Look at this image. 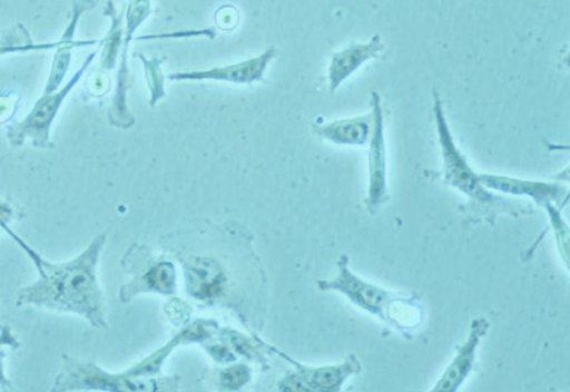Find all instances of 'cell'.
<instances>
[{
	"label": "cell",
	"mask_w": 570,
	"mask_h": 392,
	"mask_svg": "<svg viewBox=\"0 0 570 392\" xmlns=\"http://www.w3.org/2000/svg\"><path fill=\"white\" fill-rule=\"evenodd\" d=\"M160 237V248L180 263L187 297L202 308L227 310L249 331L266 324L268 283L253 234L237 222L188 220Z\"/></svg>",
	"instance_id": "1"
},
{
	"label": "cell",
	"mask_w": 570,
	"mask_h": 392,
	"mask_svg": "<svg viewBox=\"0 0 570 392\" xmlns=\"http://www.w3.org/2000/svg\"><path fill=\"white\" fill-rule=\"evenodd\" d=\"M3 232L28 254L39 273L33 284L19 290L18 307L35 305L53 312L79 314L89 321L91 327L109 329L105 295L98 278L99 258L109 232L96 236L78 257L66 263L48 262L9 226H4Z\"/></svg>",
	"instance_id": "2"
},
{
	"label": "cell",
	"mask_w": 570,
	"mask_h": 392,
	"mask_svg": "<svg viewBox=\"0 0 570 392\" xmlns=\"http://www.w3.org/2000/svg\"><path fill=\"white\" fill-rule=\"evenodd\" d=\"M432 96H434L432 114H434L438 143H440L442 156V178L448 186L456 188L468 198L466 205L461 208L468 220L472 223L487 222L493 226L497 218L503 214L513 217L533 214V208L528 205L498 196L490 188L483 186L480 173L472 169L470 161L456 145L440 94L434 90Z\"/></svg>",
	"instance_id": "3"
},
{
	"label": "cell",
	"mask_w": 570,
	"mask_h": 392,
	"mask_svg": "<svg viewBox=\"0 0 570 392\" xmlns=\"http://www.w3.org/2000/svg\"><path fill=\"white\" fill-rule=\"evenodd\" d=\"M338 274L333 280H318L321 292H337L355 307L375 315L383 323L391 325L402 334H411L422 324V312L419 298L404 297V295L389 292L380 285L366 282L356 276L350 268L347 254L340 256L337 262Z\"/></svg>",
	"instance_id": "4"
},
{
	"label": "cell",
	"mask_w": 570,
	"mask_h": 392,
	"mask_svg": "<svg viewBox=\"0 0 570 392\" xmlns=\"http://www.w3.org/2000/svg\"><path fill=\"white\" fill-rule=\"evenodd\" d=\"M63 366L56 375L55 383L50 391H129V392H155L177 391L180 389L181 376H127L124 373L110 374L101 370L94 361L81 363L71 359L70 355H62Z\"/></svg>",
	"instance_id": "5"
},
{
	"label": "cell",
	"mask_w": 570,
	"mask_h": 392,
	"mask_svg": "<svg viewBox=\"0 0 570 392\" xmlns=\"http://www.w3.org/2000/svg\"><path fill=\"white\" fill-rule=\"evenodd\" d=\"M120 266L130 280L121 285L119 298L121 304H129L140 294H160L175 297L177 294V268L165 254L157 256L146 244L134 243Z\"/></svg>",
	"instance_id": "6"
},
{
	"label": "cell",
	"mask_w": 570,
	"mask_h": 392,
	"mask_svg": "<svg viewBox=\"0 0 570 392\" xmlns=\"http://www.w3.org/2000/svg\"><path fill=\"white\" fill-rule=\"evenodd\" d=\"M98 50L91 52L81 68L76 71L73 78L68 84L60 88L58 91H50L40 96L33 106V109L29 111V115L20 120L19 124L10 126L8 130V139L10 146L20 147L24 145V141L30 140L38 149H53L55 143L50 139V131L55 124L56 116H58L60 107L65 104L66 98L73 90L75 86L79 84L80 79L83 78L86 71L89 70L90 65L94 63Z\"/></svg>",
	"instance_id": "7"
},
{
	"label": "cell",
	"mask_w": 570,
	"mask_h": 392,
	"mask_svg": "<svg viewBox=\"0 0 570 392\" xmlns=\"http://www.w3.org/2000/svg\"><path fill=\"white\" fill-rule=\"evenodd\" d=\"M273 353L294 366V370L277 383V390L282 392L341 391L350 379L358 375L363 370V364L355 354L345 356V360L338 364L312 366L299 363L276 347H273Z\"/></svg>",
	"instance_id": "8"
},
{
	"label": "cell",
	"mask_w": 570,
	"mask_h": 392,
	"mask_svg": "<svg viewBox=\"0 0 570 392\" xmlns=\"http://www.w3.org/2000/svg\"><path fill=\"white\" fill-rule=\"evenodd\" d=\"M371 114H373V130L368 140L370 177L365 207L371 214H375L390 200L384 107L379 91L375 90L371 94Z\"/></svg>",
	"instance_id": "9"
},
{
	"label": "cell",
	"mask_w": 570,
	"mask_h": 392,
	"mask_svg": "<svg viewBox=\"0 0 570 392\" xmlns=\"http://www.w3.org/2000/svg\"><path fill=\"white\" fill-rule=\"evenodd\" d=\"M150 14V0H130L129 9L126 13V36L125 43L121 45L119 71H117V86L114 98V105L109 111V121L120 129H130L136 124L134 114L127 105V95L134 85V79L127 66V50L130 48L131 38L140 24L145 22Z\"/></svg>",
	"instance_id": "10"
},
{
	"label": "cell",
	"mask_w": 570,
	"mask_h": 392,
	"mask_svg": "<svg viewBox=\"0 0 570 392\" xmlns=\"http://www.w3.org/2000/svg\"><path fill=\"white\" fill-rule=\"evenodd\" d=\"M277 56L276 48H268L256 58L243 60V62L217 66L205 70L177 71L167 76L171 81H226L234 85H252L263 80L268 65Z\"/></svg>",
	"instance_id": "11"
},
{
	"label": "cell",
	"mask_w": 570,
	"mask_h": 392,
	"mask_svg": "<svg viewBox=\"0 0 570 392\" xmlns=\"http://www.w3.org/2000/svg\"><path fill=\"white\" fill-rule=\"evenodd\" d=\"M491 329L490 320L476 317L472 320L470 334L456 351L455 359L446 366L444 374L432 386L434 392H455L465 383L475 366L476 351L480 349L483 337Z\"/></svg>",
	"instance_id": "12"
},
{
	"label": "cell",
	"mask_w": 570,
	"mask_h": 392,
	"mask_svg": "<svg viewBox=\"0 0 570 392\" xmlns=\"http://www.w3.org/2000/svg\"><path fill=\"white\" fill-rule=\"evenodd\" d=\"M481 180L483 186L492 192L509 196H527L542 208L548 203H553L558 207H564L568 203L569 188L561 183L522 180V178L487 175V173L481 175Z\"/></svg>",
	"instance_id": "13"
},
{
	"label": "cell",
	"mask_w": 570,
	"mask_h": 392,
	"mask_svg": "<svg viewBox=\"0 0 570 392\" xmlns=\"http://www.w3.org/2000/svg\"><path fill=\"white\" fill-rule=\"evenodd\" d=\"M385 45L381 35L376 33L368 42H354L331 56L328 65V90L334 95L345 80L353 76L361 66L379 58L384 52Z\"/></svg>",
	"instance_id": "14"
},
{
	"label": "cell",
	"mask_w": 570,
	"mask_h": 392,
	"mask_svg": "<svg viewBox=\"0 0 570 392\" xmlns=\"http://www.w3.org/2000/svg\"><path fill=\"white\" fill-rule=\"evenodd\" d=\"M95 7L94 0H73V10H71V19L68 29L65 30L62 39L59 40L58 48H56V55L52 63V71L48 79V84L45 86L46 94L50 91H58L62 88L63 79L68 74L70 66V55L73 48H80V46H95L104 43V40H88V42H75L76 29L81 14Z\"/></svg>",
	"instance_id": "15"
},
{
	"label": "cell",
	"mask_w": 570,
	"mask_h": 392,
	"mask_svg": "<svg viewBox=\"0 0 570 392\" xmlns=\"http://www.w3.org/2000/svg\"><path fill=\"white\" fill-rule=\"evenodd\" d=\"M106 14L111 19V28L107 38L104 40V52L100 56V65L98 71L91 74V78L86 81V89H88L91 98H104L109 91V79L107 74L115 68L117 56L121 49V40H124V28H121V18L115 9V4L107 3Z\"/></svg>",
	"instance_id": "16"
},
{
	"label": "cell",
	"mask_w": 570,
	"mask_h": 392,
	"mask_svg": "<svg viewBox=\"0 0 570 392\" xmlns=\"http://www.w3.org/2000/svg\"><path fill=\"white\" fill-rule=\"evenodd\" d=\"M314 134L325 141L338 146H364L373 130V114L315 125Z\"/></svg>",
	"instance_id": "17"
},
{
	"label": "cell",
	"mask_w": 570,
	"mask_h": 392,
	"mask_svg": "<svg viewBox=\"0 0 570 392\" xmlns=\"http://www.w3.org/2000/svg\"><path fill=\"white\" fill-rule=\"evenodd\" d=\"M220 334L230 344L237 356L253 361L264 371L269 369V356L274 354L273 345H268L266 341L259 339L258 334L247 335L228 327H220Z\"/></svg>",
	"instance_id": "18"
},
{
	"label": "cell",
	"mask_w": 570,
	"mask_h": 392,
	"mask_svg": "<svg viewBox=\"0 0 570 392\" xmlns=\"http://www.w3.org/2000/svg\"><path fill=\"white\" fill-rule=\"evenodd\" d=\"M203 380L208 386L220 391H240L244 386L252 383L253 370L247 364H226L218 369L206 370Z\"/></svg>",
	"instance_id": "19"
},
{
	"label": "cell",
	"mask_w": 570,
	"mask_h": 392,
	"mask_svg": "<svg viewBox=\"0 0 570 392\" xmlns=\"http://www.w3.org/2000/svg\"><path fill=\"white\" fill-rule=\"evenodd\" d=\"M59 42L36 45L30 38L28 29L22 23L14 24L13 28L0 35V56H7L20 52H32V50H49L58 48Z\"/></svg>",
	"instance_id": "20"
},
{
	"label": "cell",
	"mask_w": 570,
	"mask_h": 392,
	"mask_svg": "<svg viewBox=\"0 0 570 392\" xmlns=\"http://www.w3.org/2000/svg\"><path fill=\"white\" fill-rule=\"evenodd\" d=\"M139 58L145 65L147 84H149L150 88V106L155 107L157 101L163 98H166L165 90V76H163V71L160 65L165 62V59H146L145 56L139 55Z\"/></svg>",
	"instance_id": "21"
},
{
	"label": "cell",
	"mask_w": 570,
	"mask_h": 392,
	"mask_svg": "<svg viewBox=\"0 0 570 392\" xmlns=\"http://www.w3.org/2000/svg\"><path fill=\"white\" fill-rule=\"evenodd\" d=\"M548 213L549 222L553 227L554 237H557L559 252L562 253L564 264H568V244H569V231L568 224L564 223L562 217V208H559L553 203H548L543 207Z\"/></svg>",
	"instance_id": "22"
},
{
	"label": "cell",
	"mask_w": 570,
	"mask_h": 392,
	"mask_svg": "<svg viewBox=\"0 0 570 392\" xmlns=\"http://www.w3.org/2000/svg\"><path fill=\"white\" fill-rule=\"evenodd\" d=\"M4 347H9L10 350H18L20 347V341L9 325H2V327H0V386H2L4 391H13V384L10 383L7 374H4L3 360L7 359Z\"/></svg>",
	"instance_id": "23"
},
{
	"label": "cell",
	"mask_w": 570,
	"mask_h": 392,
	"mask_svg": "<svg viewBox=\"0 0 570 392\" xmlns=\"http://www.w3.org/2000/svg\"><path fill=\"white\" fill-rule=\"evenodd\" d=\"M165 313L173 325L181 329L185 327L187 323H190L193 310L191 305H188L180 298H176L175 295V297L165 305Z\"/></svg>",
	"instance_id": "24"
},
{
	"label": "cell",
	"mask_w": 570,
	"mask_h": 392,
	"mask_svg": "<svg viewBox=\"0 0 570 392\" xmlns=\"http://www.w3.org/2000/svg\"><path fill=\"white\" fill-rule=\"evenodd\" d=\"M19 95L17 91H10L7 95H0V125L7 124L19 109Z\"/></svg>",
	"instance_id": "25"
},
{
	"label": "cell",
	"mask_w": 570,
	"mask_h": 392,
	"mask_svg": "<svg viewBox=\"0 0 570 392\" xmlns=\"http://www.w3.org/2000/svg\"><path fill=\"white\" fill-rule=\"evenodd\" d=\"M216 23L224 30H232L237 27L238 12L237 9L226 7L217 10Z\"/></svg>",
	"instance_id": "26"
},
{
	"label": "cell",
	"mask_w": 570,
	"mask_h": 392,
	"mask_svg": "<svg viewBox=\"0 0 570 392\" xmlns=\"http://www.w3.org/2000/svg\"><path fill=\"white\" fill-rule=\"evenodd\" d=\"M19 216H23V214L20 213L17 205H12L10 202H0V231H3L4 226H9V223Z\"/></svg>",
	"instance_id": "27"
}]
</instances>
